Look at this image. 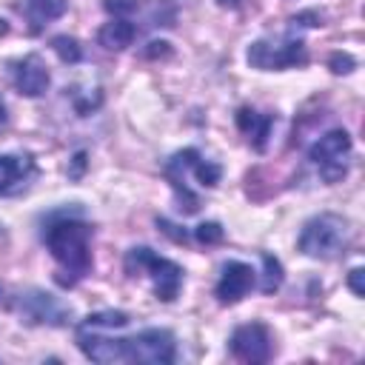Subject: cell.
Instances as JSON below:
<instances>
[{
    "instance_id": "30bf717a",
    "label": "cell",
    "mask_w": 365,
    "mask_h": 365,
    "mask_svg": "<svg viewBox=\"0 0 365 365\" xmlns=\"http://www.w3.org/2000/svg\"><path fill=\"white\" fill-rule=\"evenodd\" d=\"M14 86L26 97H40L46 91V86H48V68H46V63H43L40 54H26L14 66Z\"/></svg>"
},
{
    "instance_id": "e0dca14e",
    "label": "cell",
    "mask_w": 365,
    "mask_h": 365,
    "mask_svg": "<svg viewBox=\"0 0 365 365\" xmlns=\"http://www.w3.org/2000/svg\"><path fill=\"white\" fill-rule=\"evenodd\" d=\"M262 262H265V282H262V291H274L279 282H282V268H279V262L271 257V254H262Z\"/></svg>"
},
{
    "instance_id": "3957f363",
    "label": "cell",
    "mask_w": 365,
    "mask_h": 365,
    "mask_svg": "<svg viewBox=\"0 0 365 365\" xmlns=\"http://www.w3.org/2000/svg\"><path fill=\"white\" fill-rule=\"evenodd\" d=\"M125 271H128L131 277H137V274H148L157 299L171 302V299L180 294V285H182V268H180L177 262L165 259V257H157L151 248H131L128 257H125Z\"/></svg>"
},
{
    "instance_id": "6da1fadb",
    "label": "cell",
    "mask_w": 365,
    "mask_h": 365,
    "mask_svg": "<svg viewBox=\"0 0 365 365\" xmlns=\"http://www.w3.org/2000/svg\"><path fill=\"white\" fill-rule=\"evenodd\" d=\"M43 242L57 259L60 271L68 274L66 285L77 282L91 268V225L77 217L51 220L43 231Z\"/></svg>"
},
{
    "instance_id": "277c9868",
    "label": "cell",
    "mask_w": 365,
    "mask_h": 365,
    "mask_svg": "<svg viewBox=\"0 0 365 365\" xmlns=\"http://www.w3.org/2000/svg\"><path fill=\"white\" fill-rule=\"evenodd\" d=\"M308 157H311L317 174L325 182H339L348 174V165H351V137H348V131L334 128V131L322 134L311 145Z\"/></svg>"
},
{
    "instance_id": "ffe728a7",
    "label": "cell",
    "mask_w": 365,
    "mask_h": 365,
    "mask_svg": "<svg viewBox=\"0 0 365 365\" xmlns=\"http://www.w3.org/2000/svg\"><path fill=\"white\" fill-rule=\"evenodd\" d=\"M348 282H351V291H354L356 297H362V268H354Z\"/></svg>"
},
{
    "instance_id": "44dd1931",
    "label": "cell",
    "mask_w": 365,
    "mask_h": 365,
    "mask_svg": "<svg viewBox=\"0 0 365 365\" xmlns=\"http://www.w3.org/2000/svg\"><path fill=\"white\" fill-rule=\"evenodd\" d=\"M6 123V106H3V100H0V125Z\"/></svg>"
},
{
    "instance_id": "8fae6325",
    "label": "cell",
    "mask_w": 365,
    "mask_h": 365,
    "mask_svg": "<svg viewBox=\"0 0 365 365\" xmlns=\"http://www.w3.org/2000/svg\"><path fill=\"white\" fill-rule=\"evenodd\" d=\"M31 177H34V163L29 157H17V154L0 157V197L17 191Z\"/></svg>"
},
{
    "instance_id": "7a4b0ae2",
    "label": "cell",
    "mask_w": 365,
    "mask_h": 365,
    "mask_svg": "<svg viewBox=\"0 0 365 365\" xmlns=\"http://www.w3.org/2000/svg\"><path fill=\"white\" fill-rule=\"evenodd\" d=\"M351 240V225L339 214H319L302 225L299 251L311 259H336Z\"/></svg>"
},
{
    "instance_id": "5b68a950",
    "label": "cell",
    "mask_w": 365,
    "mask_h": 365,
    "mask_svg": "<svg viewBox=\"0 0 365 365\" xmlns=\"http://www.w3.org/2000/svg\"><path fill=\"white\" fill-rule=\"evenodd\" d=\"M308 60L305 54V43L299 37H282V40H257L248 48V63L254 68L262 71H274V68H291V66H302Z\"/></svg>"
},
{
    "instance_id": "8992f818",
    "label": "cell",
    "mask_w": 365,
    "mask_h": 365,
    "mask_svg": "<svg viewBox=\"0 0 365 365\" xmlns=\"http://www.w3.org/2000/svg\"><path fill=\"white\" fill-rule=\"evenodd\" d=\"M177 356L174 334L165 328H145L125 339V362L143 365H168Z\"/></svg>"
},
{
    "instance_id": "ba28073f",
    "label": "cell",
    "mask_w": 365,
    "mask_h": 365,
    "mask_svg": "<svg viewBox=\"0 0 365 365\" xmlns=\"http://www.w3.org/2000/svg\"><path fill=\"white\" fill-rule=\"evenodd\" d=\"M231 354L242 362H265L271 356V334L259 322L240 325L231 336Z\"/></svg>"
},
{
    "instance_id": "5bb4252c",
    "label": "cell",
    "mask_w": 365,
    "mask_h": 365,
    "mask_svg": "<svg viewBox=\"0 0 365 365\" xmlns=\"http://www.w3.org/2000/svg\"><path fill=\"white\" fill-rule=\"evenodd\" d=\"M26 9H29V17L34 20V29H40L46 20H54L66 11V0H29Z\"/></svg>"
},
{
    "instance_id": "9a60e30c",
    "label": "cell",
    "mask_w": 365,
    "mask_h": 365,
    "mask_svg": "<svg viewBox=\"0 0 365 365\" xmlns=\"http://www.w3.org/2000/svg\"><path fill=\"white\" fill-rule=\"evenodd\" d=\"M83 325L86 328H100V331H114V328H125L128 325V314H123V311H100V314H91Z\"/></svg>"
},
{
    "instance_id": "4fadbf2b",
    "label": "cell",
    "mask_w": 365,
    "mask_h": 365,
    "mask_svg": "<svg viewBox=\"0 0 365 365\" xmlns=\"http://www.w3.org/2000/svg\"><path fill=\"white\" fill-rule=\"evenodd\" d=\"M134 34H137V29L125 17H114L111 23H106L100 29V43L106 48H125V46H131Z\"/></svg>"
},
{
    "instance_id": "7c38bea8",
    "label": "cell",
    "mask_w": 365,
    "mask_h": 365,
    "mask_svg": "<svg viewBox=\"0 0 365 365\" xmlns=\"http://www.w3.org/2000/svg\"><path fill=\"white\" fill-rule=\"evenodd\" d=\"M237 125H240V131L245 134V140H248L257 151H262V148H265V140H268V131H271V125H274V117L257 114V111H251V108H240V111H237Z\"/></svg>"
},
{
    "instance_id": "7402d4cb",
    "label": "cell",
    "mask_w": 365,
    "mask_h": 365,
    "mask_svg": "<svg viewBox=\"0 0 365 365\" xmlns=\"http://www.w3.org/2000/svg\"><path fill=\"white\" fill-rule=\"evenodd\" d=\"M220 3H222V6H237L240 0H220Z\"/></svg>"
},
{
    "instance_id": "d6986e66",
    "label": "cell",
    "mask_w": 365,
    "mask_h": 365,
    "mask_svg": "<svg viewBox=\"0 0 365 365\" xmlns=\"http://www.w3.org/2000/svg\"><path fill=\"white\" fill-rule=\"evenodd\" d=\"M331 66H334V71H336V74H342V71H351L354 60H351L348 54H334V57H331Z\"/></svg>"
},
{
    "instance_id": "9c48e42d",
    "label": "cell",
    "mask_w": 365,
    "mask_h": 365,
    "mask_svg": "<svg viewBox=\"0 0 365 365\" xmlns=\"http://www.w3.org/2000/svg\"><path fill=\"white\" fill-rule=\"evenodd\" d=\"M251 288H254V271H251V265L237 262V259L222 265V277H220V282H217V297H220V302L234 305V302H240Z\"/></svg>"
},
{
    "instance_id": "2e32d148",
    "label": "cell",
    "mask_w": 365,
    "mask_h": 365,
    "mask_svg": "<svg viewBox=\"0 0 365 365\" xmlns=\"http://www.w3.org/2000/svg\"><path fill=\"white\" fill-rule=\"evenodd\" d=\"M51 48L60 54L63 63H80V57H83L77 40H74V37H66V34H63V37H54V40H51Z\"/></svg>"
},
{
    "instance_id": "52a82bcc",
    "label": "cell",
    "mask_w": 365,
    "mask_h": 365,
    "mask_svg": "<svg viewBox=\"0 0 365 365\" xmlns=\"http://www.w3.org/2000/svg\"><path fill=\"white\" fill-rule=\"evenodd\" d=\"M20 317L29 325H66L71 311L46 291H26L20 294Z\"/></svg>"
},
{
    "instance_id": "ac0fdd59",
    "label": "cell",
    "mask_w": 365,
    "mask_h": 365,
    "mask_svg": "<svg viewBox=\"0 0 365 365\" xmlns=\"http://www.w3.org/2000/svg\"><path fill=\"white\" fill-rule=\"evenodd\" d=\"M197 240H200V242H220V240H222V228H220L217 222H202V225L197 228Z\"/></svg>"
}]
</instances>
